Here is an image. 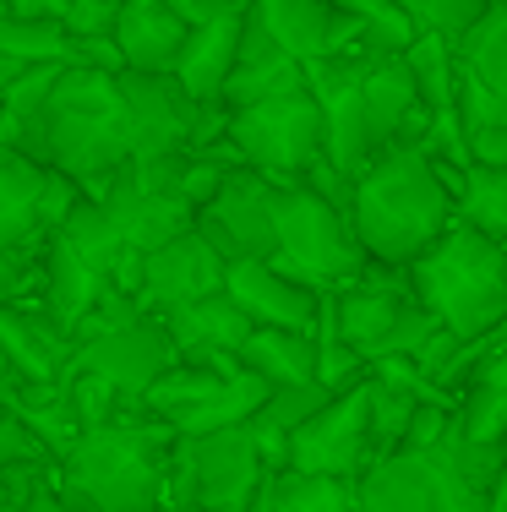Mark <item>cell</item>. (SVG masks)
<instances>
[{"label": "cell", "instance_id": "1", "mask_svg": "<svg viewBox=\"0 0 507 512\" xmlns=\"http://www.w3.org/2000/svg\"><path fill=\"white\" fill-rule=\"evenodd\" d=\"M175 453L180 431L131 398L115 420L82 431L60 458L55 485L88 512H169L175 507Z\"/></svg>", "mask_w": 507, "mask_h": 512}, {"label": "cell", "instance_id": "2", "mask_svg": "<svg viewBox=\"0 0 507 512\" xmlns=\"http://www.w3.org/2000/svg\"><path fill=\"white\" fill-rule=\"evenodd\" d=\"M22 153H33L39 164H50L66 180H77L88 197H99L115 175H126L137 164V137H131L120 71L82 66V60L60 71L50 104L28 126Z\"/></svg>", "mask_w": 507, "mask_h": 512}, {"label": "cell", "instance_id": "3", "mask_svg": "<svg viewBox=\"0 0 507 512\" xmlns=\"http://www.w3.org/2000/svg\"><path fill=\"white\" fill-rule=\"evenodd\" d=\"M349 224L371 262L409 267L458 224V191L448 186L442 164L415 142H398L349 191Z\"/></svg>", "mask_w": 507, "mask_h": 512}, {"label": "cell", "instance_id": "4", "mask_svg": "<svg viewBox=\"0 0 507 512\" xmlns=\"http://www.w3.org/2000/svg\"><path fill=\"white\" fill-rule=\"evenodd\" d=\"M409 284L458 338H491L507 327V246L469 224H453L420 262H409Z\"/></svg>", "mask_w": 507, "mask_h": 512}, {"label": "cell", "instance_id": "5", "mask_svg": "<svg viewBox=\"0 0 507 512\" xmlns=\"http://www.w3.org/2000/svg\"><path fill=\"white\" fill-rule=\"evenodd\" d=\"M333 295V322L344 333V344H355L371 365L393 355H420L431 338L442 333V322L426 311V300L409 284V267L393 262H366V273Z\"/></svg>", "mask_w": 507, "mask_h": 512}, {"label": "cell", "instance_id": "6", "mask_svg": "<svg viewBox=\"0 0 507 512\" xmlns=\"http://www.w3.org/2000/svg\"><path fill=\"white\" fill-rule=\"evenodd\" d=\"M273 262L289 278L311 289H344L366 273V246H360L355 224H349V207L328 202L311 186H284L279 191V251Z\"/></svg>", "mask_w": 507, "mask_h": 512}, {"label": "cell", "instance_id": "7", "mask_svg": "<svg viewBox=\"0 0 507 512\" xmlns=\"http://www.w3.org/2000/svg\"><path fill=\"white\" fill-rule=\"evenodd\" d=\"M229 137L246 153L251 169H262L279 186H306V175L328 158V109L317 93H289L273 104H251L229 115Z\"/></svg>", "mask_w": 507, "mask_h": 512}, {"label": "cell", "instance_id": "8", "mask_svg": "<svg viewBox=\"0 0 507 512\" xmlns=\"http://www.w3.org/2000/svg\"><path fill=\"white\" fill-rule=\"evenodd\" d=\"M273 463L262 453L257 431L235 425V431L213 436H180L175 453V507H202V512H246L257 491L268 485Z\"/></svg>", "mask_w": 507, "mask_h": 512}, {"label": "cell", "instance_id": "9", "mask_svg": "<svg viewBox=\"0 0 507 512\" xmlns=\"http://www.w3.org/2000/svg\"><path fill=\"white\" fill-rule=\"evenodd\" d=\"M88 191L22 148H0V251L44 256Z\"/></svg>", "mask_w": 507, "mask_h": 512}, {"label": "cell", "instance_id": "10", "mask_svg": "<svg viewBox=\"0 0 507 512\" xmlns=\"http://www.w3.org/2000/svg\"><path fill=\"white\" fill-rule=\"evenodd\" d=\"M360 512H486V496L464 480L453 447L393 453L360 474Z\"/></svg>", "mask_w": 507, "mask_h": 512}, {"label": "cell", "instance_id": "11", "mask_svg": "<svg viewBox=\"0 0 507 512\" xmlns=\"http://www.w3.org/2000/svg\"><path fill=\"white\" fill-rule=\"evenodd\" d=\"M279 180L262 169H235L224 191L197 213V229L219 246L229 262H273L279 251Z\"/></svg>", "mask_w": 507, "mask_h": 512}, {"label": "cell", "instance_id": "12", "mask_svg": "<svg viewBox=\"0 0 507 512\" xmlns=\"http://www.w3.org/2000/svg\"><path fill=\"white\" fill-rule=\"evenodd\" d=\"M371 382V376H366ZM366 382L328 398L295 436H289V469L300 474H333V480H360L377 463L371 453V398Z\"/></svg>", "mask_w": 507, "mask_h": 512}, {"label": "cell", "instance_id": "13", "mask_svg": "<svg viewBox=\"0 0 507 512\" xmlns=\"http://www.w3.org/2000/svg\"><path fill=\"white\" fill-rule=\"evenodd\" d=\"M175 360H180V349H175V338H169V327L159 322V316L137 311L120 327H110V333L77 344V360H71L66 376H99V382L115 387V393L142 398Z\"/></svg>", "mask_w": 507, "mask_h": 512}, {"label": "cell", "instance_id": "14", "mask_svg": "<svg viewBox=\"0 0 507 512\" xmlns=\"http://www.w3.org/2000/svg\"><path fill=\"white\" fill-rule=\"evenodd\" d=\"M224 284H229V256L202 229H186V235L164 240L159 251H148L131 300L148 316H175L208 295H224Z\"/></svg>", "mask_w": 507, "mask_h": 512}, {"label": "cell", "instance_id": "15", "mask_svg": "<svg viewBox=\"0 0 507 512\" xmlns=\"http://www.w3.org/2000/svg\"><path fill=\"white\" fill-rule=\"evenodd\" d=\"M93 202H104V213H110L115 229L131 240V251H159L164 240L197 229V207L186 197H175V191L153 186L137 164H131L126 175H115Z\"/></svg>", "mask_w": 507, "mask_h": 512}, {"label": "cell", "instance_id": "16", "mask_svg": "<svg viewBox=\"0 0 507 512\" xmlns=\"http://www.w3.org/2000/svg\"><path fill=\"white\" fill-rule=\"evenodd\" d=\"M120 93H126L137 158H164V153H186L191 148V131H197V109L202 104L191 99L175 77L120 71Z\"/></svg>", "mask_w": 507, "mask_h": 512}, {"label": "cell", "instance_id": "17", "mask_svg": "<svg viewBox=\"0 0 507 512\" xmlns=\"http://www.w3.org/2000/svg\"><path fill=\"white\" fill-rule=\"evenodd\" d=\"M224 295L251 316V327H289V333H317L322 289L289 278L279 262H229Z\"/></svg>", "mask_w": 507, "mask_h": 512}, {"label": "cell", "instance_id": "18", "mask_svg": "<svg viewBox=\"0 0 507 512\" xmlns=\"http://www.w3.org/2000/svg\"><path fill=\"white\" fill-rule=\"evenodd\" d=\"M306 60L289 55L279 39L268 33V22L257 11H246V33H240V55L235 71L224 82V104L229 109H251V104H273L289 93H306Z\"/></svg>", "mask_w": 507, "mask_h": 512}, {"label": "cell", "instance_id": "19", "mask_svg": "<svg viewBox=\"0 0 507 512\" xmlns=\"http://www.w3.org/2000/svg\"><path fill=\"white\" fill-rule=\"evenodd\" d=\"M268 33L300 60H322L338 50H360L355 39V17L338 0H251Z\"/></svg>", "mask_w": 507, "mask_h": 512}, {"label": "cell", "instance_id": "20", "mask_svg": "<svg viewBox=\"0 0 507 512\" xmlns=\"http://www.w3.org/2000/svg\"><path fill=\"white\" fill-rule=\"evenodd\" d=\"M191 22L180 17L169 0H126L115 22V44L126 55V71L142 77H175L180 55H186Z\"/></svg>", "mask_w": 507, "mask_h": 512}, {"label": "cell", "instance_id": "21", "mask_svg": "<svg viewBox=\"0 0 507 512\" xmlns=\"http://www.w3.org/2000/svg\"><path fill=\"white\" fill-rule=\"evenodd\" d=\"M0 349L22 382H60L77 360V338L44 306H0Z\"/></svg>", "mask_w": 507, "mask_h": 512}, {"label": "cell", "instance_id": "22", "mask_svg": "<svg viewBox=\"0 0 507 512\" xmlns=\"http://www.w3.org/2000/svg\"><path fill=\"white\" fill-rule=\"evenodd\" d=\"M246 11H251V6H246ZM246 11H224V17L191 28L186 55H180V66H175V82H180V88H186L197 104H224V82H229L235 55H240Z\"/></svg>", "mask_w": 507, "mask_h": 512}, {"label": "cell", "instance_id": "23", "mask_svg": "<svg viewBox=\"0 0 507 512\" xmlns=\"http://www.w3.org/2000/svg\"><path fill=\"white\" fill-rule=\"evenodd\" d=\"M169 327V338H175L180 360H235L240 344L251 338V316L235 306L229 295H208L197 300V306L175 311V316H159Z\"/></svg>", "mask_w": 507, "mask_h": 512}, {"label": "cell", "instance_id": "24", "mask_svg": "<svg viewBox=\"0 0 507 512\" xmlns=\"http://www.w3.org/2000/svg\"><path fill=\"white\" fill-rule=\"evenodd\" d=\"M110 289H115L110 278H104L99 267L82 262V256L71 251L60 235L50 240V251H44V300H39V306L50 311L66 333H77V327L88 322V311L99 306Z\"/></svg>", "mask_w": 507, "mask_h": 512}, {"label": "cell", "instance_id": "25", "mask_svg": "<svg viewBox=\"0 0 507 512\" xmlns=\"http://www.w3.org/2000/svg\"><path fill=\"white\" fill-rule=\"evenodd\" d=\"M458 431H464L469 442H507V327L491 333L486 360H480L475 382L464 387Z\"/></svg>", "mask_w": 507, "mask_h": 512}, {"label": "cell", "instance_id": "26", "mask_svg": "<svg viewBox=\"0 0 507 512\" xmlns=\"http://www.w3.org/2000/svg\"><path fill=\"white\" fill-rule=\"evenodd\" d=\"M240 365L262 376L268 387L317 382V333H289V327H251L240 344Z\"/></svg>", "mask_w": 507, "mask_h": 512}, {"label": "cell", "instance_id": "27", "mask_svg": "<svg viewBox=\"0 0 507 512\" xmlns=\"http://www.w3.org/2000/svg\"><path fill=\"white\" fill-rule=\"evenodd\" d=\"M71 60H77V44L60 22L0 17V93L22 82L33 66H71Z\"/></svg>", "mask_w": 507, "mask_h": 512}, {"label": "cell", "instance_id": "28", "mask_svg": "<svg viewBox=\"0 0 507 512\" xmlns=\"http://www.w3.org/2000/svg\"><path fill=\"white\" fill-rule=\"evenodd\" d=\"M229 371H240V355H235V360H219V365H213V360H175V365L159 376V382L142 393V409H153L159 420L175 425V420H186L191 409L208 404V398L224 387Z\"/></svg>", "mask_w": 507, "mask_h": 512}, {"label": "cell", "instance_id": "29", "mask_svg": "<svg viewBox=\"0 0 507 512\" xmlns=\"http://www.w3.org/2000/svg\"><path fill=\"white\" fill-rule=\"evenodd\" d=\"M404 60H409V71H415L420 104H426L431 115H448V109L464 104V60H458L453 39H442V33H420Z\"/></svg>", "mask_w": 507, "mask_h": 512}, {"label": "cell", "instance_id": "30", "mask_svg": "<svg viewBox=\"0 0 507 512\" xmlns=\"http://www.w3.org/2000/svg\"><path fill=\"white\" fill-rule=\"evenodd\" d=\"M458 224L480 229L486 240L507 246V169L497 164H469L464 169V191H458Z\"/></svg>", "mask_w": 507, "mask_h": 512}, {"label": "cell", "instance_id": "31", "mask_svg": "<svg viewBox=\"0 0 507 512\" xmlns=\"http://www.w3.org/2000/svg\"><path fill=\"white\" fill-rule=\"evenodd\" d=\"M273 512H360V480L279 469V480H273Z\"/></svg>", "mask_w": 507, "mask_h": 512}, {"label": "cell", "instance_id": "32", "mask_svg": "<svg viewBox=\"0 0 507 512\" xmlns=\"http://www.w3.org/2000/svg\"><path fill=\"white\" fill-rule=\"evenodd\" d=\"M458 60H464V71L480 88H491L507 104V0H497V6L480 17V28L458 44Z\"/></svg>", "mask_w": 507, "mask_h": 512}, {"label": "cell", "instance_id": "33", "mask_svg": "<svg viewBox=\"0 0 507 512\" xmlns=\"http://www.w3.org/2000/svg\"><path fill=\"white\" fill-rule=\"evenodd\" d=\"M371 376V360L360 355L355 344H344V333H338L333 322V295H322V316H317V382L328 387V393H349V387H360Z\"/></svg>", "mask_w": 507, "mask_h": 512}, {"label": "cell", "instance_id": "34", "mask_svg": "<svg viewBox=\"0 0 507 512\" xmlns=\"http://www.w3.org/2000/svg\"><path fill=\"white\" fill-rule=\"evenodd\" d=\"M366 398H371V453H377V458L404 453L409 420H415L420 398L404 393V387H393V382H382L377 371H371V382H366Z\"/></svg>", "mask_w": 507, "mask_h": 512}, {"label": "cell", "instance_id": "35", "mask_svg": "<svg viewBox=\"0 0 507 512\" xmlns=\"http://www.w3.org/2000/svg\"><path fill=\"white\" fill-rule=\"evenodd\" d=\"M491 6H497V0H409L420 33H442V39H453V44H464Z\"/></svg>", "mask_w": 507, "mask_h": 512}, {"label": "cell", "instance_id": "36", "mask_svg": "<svg viewBox=\"0 0 507 512\" xmlns=\"http://www.w3.org/2000/svg\"><path fill=\"white\" fill-rule=\"evenodd\" d=\"M0 463H39V469H55V453L39 442V431L22 420L11 398H0Z\"/></svg>", "mask_w": 507, "mask_h": 512}, {"label": "cell", "instance_id": "37", "mask_svg": "<svg viewBox=\"0 0 507 512\" xmlns=\"http://www.w3.org/2000/svg\"><path fill=\"white\" fill-rule=\"evenodd\" d=\"M115 22H120V0H71L66 22L60 28L71 33V44H93V39H115Z\"/></svg>", "mask_w": 507, "mask_h": 512}, {"label": "cell", "instance_id": "38", "mask_svg": "<svg viewBox=\"0 0 507 512\" xmlns=\"http://www.w3.org/2000/svg\"><path fill=\"white\" fill-rule=\"evenodd\" d=\"M469 153H475L480 164L507 169V120H502V126H480V131H469Z\"/></svg>", "mask_w": 507, "mask_h": 512}, {"label": "cell", "instance_id": "39", "mask_svg": "<svg viewBox=\"0 0 507 512\" xmlns=\"http://www.w3.org/2000/svg\"><path fill=\"white\" fill-rule=\"evenodd\" d=\"M71 0H6V17L22 22H66Z\"/></svg>", "mask_w": 507, "mask_h": 512}, {"label": "cell", "instance_id": "40", "mask_svg": "<svg viewBox=\"0 0 507 512\" xmlns=\"http://www.w3.org/2000/svg\"><path fill=\"white\" fill-rule=\"evenodd\" d=\"M169 6H175L180 17L191 22V28H202V22L224 17V11H246V6H229V0H169Z\"/></svg>", "mask_w": 507, "mask_h": 512}, {"label": "cell", "instance_id": "41", "mask_svg": "<svg viewBox=\"0 0 507 512\" xmlns=\"http://www.w3.org/2000/svg\"><path fill=\"white\" fill-rule=\"evenodd\" d=\"M28 512H88V507H82V502H71V496H66V491H60V485L50 480V485H39V491H33Z\"/></svg>", "mask_w": 507, "mask_h": 512}, {"label": "cell", "instance_id": "42", "mask_svg": "<svg viewBox=\"0 0 507 512\" xmlns=\"http://www.w3.org/2000/svg\"><path fill=\"white\" fill-rule=\"evenodd\" d=\"M0 502H17V463H0Z\"/></svg>", "mask_w": 507, "mask_h": 512}, {"label": "cell", "instance_id": "43", "mask_svg": "<svg viewBox=\"0 0 507 512\" xmlns=\"http://www.w3.org/2000/svg\"><path fill=\"white\" fill-rule=\"evenodd\" d=\"M273 480H279V469L268 474V485H262V491H257V502H251L246 512H273Z\"/></svg>", "mask_w": 507, "mask_h": 512}, {"label": "cell", "instance_id": "44", "mask_svg": "<svg viewBox=\"0 0 507 512\" xmlns=\"http://www.w3.org/2000/svg\"><path fill=\"white\" fill-rule=\"evenodd\" d=\"M0 512H28V507H17V502H0Z\"/></svg>", "mask_w": 507, "mask_h": 512}, {"label": "cell", "instance_id": "45", "mask_svg": "<svg viewBox=\"0 0 507 512\" xmlns=\"http://www.w3.org/2000/svg\"><path fill=\"white\" fill-rule=\"evenodd\" d=\"M169 512H202V507H169Z\"/></svg>", "mask_w": 507, "mask_h": 512}, {"label": "cell", "instance_id": "46", "mask_svg": "<svg viewBox=\"0 0 507 512\" xmlns=\"http://www.w3.org/2000/svg\"><path fill=\"white\" fill-rule=\"evenodd\" d=\"M229 6H251V0H229Z\"/></svg>", "mask_w": 507, "mask_h": 512}, {"label": "cell", "instance_id": "47", "mask_svg": "<svg viewBox=\"0 0 507 512\" xmlns=\"http://www.w3.org/2000/svg\"><path fill=\"white\" fill-rule=\"evenodd\" d=\"M0 17H6V0H0Z\"/></svg>", "mask_w": 507, "mask_h": 512}, {"label": "cell", "instance_id": "48", "mask_svg": "<svg viewBox=\"0 0 507 512\" xmlns=\"http://www.w3.org/2000/svg\"><path fill=\"white\" fill-rule=\"evenodd\" d=\"M120 6H126V0H120Z\"/></svg>", "mask_w": 507, "mask_h": 512}, {"label": "cell", "instance_id": "49", "mask_svg": "<svg viewBox=\"0 0 507 512\" xmlns=\"http://www.w3.org/2000/svg\"><path fill=\"white\" fill-rule=\"evenodd\" d=\"M404 6H409V0H404Z\"/></svg>", "mask_w": 507, "mask_h": 512}]
</instances>
